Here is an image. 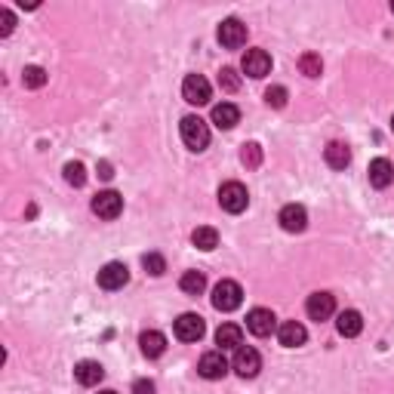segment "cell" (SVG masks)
Masks as SVG:
<instances>
[{
    "mask_svg": "<svg viewBox=\"0 0 394 394\" xmlns=\"http://www.w3.org/2000/svg\"><path fill=\"white\" fill-rule=\"evenodd\" d=\"M179 133H182V142L188 145V151H204L210 145V127L197 114H185L179 123Z\"/></svg>",
    "mask_w": 394,
    "mask_h": 394,
    "instance_id": "6da1fadb",
    "label": "cell"
},
{
    "mask_svg": "<svg viewBox=\"0 0 394 394\" xmlns=\"http://www.w3.org/2000/svg\"><path fill=\"white\" fill-rule=\"evenodd\" d=\"M244 302V290L237 281H219L213 287V308L216 311H234Z\"/></svg>",
    "mask_w": 394,
    "mask_h": 394,
    "instance_id": "7a4b0ae2",
    "label": "cell"
},
{
    "mask_svg": "<svg viewBox=\"0 0 394 394\" xmlns=\"http://www.w3.org/2000/svg\"><path fill=\"white\" fill-rule=\"evenodd\" d=\"M219 206L225 213H231V216L244 213L246 206H250V191H246L241 182H225L219 188Z\"/></svg>",
    "mask_w": 394,
    "mask_h": 394,
    "instance_id": "3957f363",
    "label": "cell"
},
{
    "mask_svg": "<svg viewBox=\"0 0 394 394\" xmlns=\"http://www.w3.org/2000/svg\"><path fill=\"white\" fill-rule=\"evenodd\" d=\"M182 99L188 105H206L213 99V87L204 74H188L182 80Z\"/></svg>",
    "mask_w": 394,
    "mask_h": 394,
    "instance_id": "277c9868",
    "label": "cell"
},
{
    "mask_svg": "<svg viewBox=\"0 0 394 394\" xmlns=\"http://www.w3.org/2000/svg\"><path fill=\"white\" fill-rule=\"evenodd\" d=\"M173 330H176V339H182V342H200L206 333V323L200 314H179L173 323Z\"/></svg>",
    "mask_w": 394,
    "mask_h": 394,
    "instance_id": "5b68a950",
    "label": "cell"
},
{
    "mask_svg": "<svg viewBox=\"0 0 394 394\" xmlns=\"http://www.w3.org/2000/svg\"><path fill=\"white\" fill-rule=\"evenodd\" d=\"M234 373L241 376V379H253V376H259L262 370V358L256 349H250V345H241V349L234 351Z\"/></svg>",
    "mask_w": 394,
    "mask_h": 394,
    "instance_id": "8992f818",
    "label": "cell"
},
{
    "mask_svg": "<svg viewBox=\"0 0 394 394\" xmlns=\"http://www.w3.org/2000/svg\"><path fill=\"white\" fill-rule=\"evenodd\" d=\"M305 311H308V318L311 321H330L333 318V311H336V296L333 293H327V290L311 293L308 302H305Z\"/></svg>",
    "mask_w": 394,
    "mask_h": 394,
    "instance_id": "52a82bcc",
    "label": "cell"
},
{
    "mask_svg": "<svg viewBox=\"0 0 394 394\" xmlns=\"http://www.w3.org/2000/svg\"><path fill=\"white\" fill-rule=\"evenodd\" d=\"M92 213H96L99 219H118L123 213V197L118 191H99V195L92 197Z\"/></svg>",
    "mask_w": 394,
    "mask_h": 394,
    "instance_id": "ba28073f",
    "label": "cell"
},
{
    "mask_svg": "<svg viewBox=\"0 0 394 394\" xmlns=\"http://www.w3.org/2000/svg\"><path fill=\"white\" fill-rule=\"evenodd\" d=\"M246 330H250L253 336H259V339L272 336L274 330H277L274 311H268V308H253V311L246 314Z\"/></svg>",
    "mask_w": 394,
    "mask_h": 394,
    "instance_id": "9c48e42d",
    "label": "cell"
},
{
    "mask_svg": "<svg viewBox=\"0 0 394 394\" xmlns=\"http://www.w3.org/2000/svg\"><path fill=\"white\" fill-rule=\"evenodd\" d=\"M216 37H219V43L225 46V50H237V46L246 43V25L241 19H225L216 31Z\"/></svg>",
    "mask_w": 394,
    "mask_h": 394,
    "instance_id": "30bf717a",
    "label": "cell"
},
{
    "mask_svg": "<svg viewBox=\"0 0 394 394\" xmlns=\"http://www.w3.org/2000/svg\"><path fill=\"white\" fill-rule=\"evenodd\" d=\"M96 281L102 290H120V287H127V281H129V268L123 265V262H108L102 272H99Z\"/></svg>",
    "mask_w": 394,
    "mask_h": 394,
    "instance_id": "8fae6325",
    "label": "cell"
},
{
    "mask_svg": "<svg viewBox=\"0 0 394 394\" xmlns=\"http://www.w3.org/2000/svg\"><path fill=\"white\" fill-rule=\"evenodd\" d=\"M277 222H281L283 231H290V234H299V231L308 228V213L302 204H287L277 216Z\"/></svg>",
    "mask_w": 394,
    "mask_h": 394,
    "instance_id": "7c38bea8",
    "label": "cell"
},
{
    "mask_svg": "<svg viewBox=\"0 0 394 394\" xmlns=\"http://www.w3.org/2000/svg\"><path fill=\"white\" fill-rule=\"evenodd\" d=\"M241 68H244V74H250L259 80V77H265L268 71H272V56H268L265 50H246Z\"/></svg>",
    "mask_w": 394,
    "mask_h": 394,
    "instance_id": "4fadbf2b",
    "label": "cell"
},
{
    "mask_svg": "<svg viewBox=\"0 0 394 394\" xmlns=\"http://www.w3.org/2000/svg\"><path fill=\"white\" fill-rule=\"evenodd\" d=\"M197 373L204 376V379H222V376L228 373V360L222 351H206L204 358H200L197 364Z\"/></svg>",
    "mask_w": 394,
    "mask_h": 394,
    "instance_id": "5bb4252c",
    "label": "cell"
},
{
    "mask_svg": "<svg viewBox=\"0 0 394 394\" xmlns=\"http://www.w3.org/2000/svg\"><path fill=\"white\" fill-rule=\"evenodd\" d=\"M277 339H281L283 349H299V345H305L308 330L299 321H283L281 327H277Z\"/></svg>",
    "mask_w": 394,
    "mask_h": 394,
    "instance_id": "9a60e30c",
    "label": "cell"
},
{
    "mask_svg": "<svg viewBox=\"0 0 394 394\" xmlns=\"http://www.w3.org/2000/svg\"><path fill=\"white\" fill-rule=\"evenodd\" d=\"M74 379L83 385V388H92V385H99L105 379V367L99 364V360H80V364L74 367Z\"/></svg>",
    "mask_w": 394,
    "mask_h": 394,
    "instance_id": "2e32d148",
    "label": "cell"
},
{
    "mask_svg": "<svg viewBox=\"0 0 394 394\" xmlns=\"http://www.w3.org/2000/svg\"><path fill=\"white\" fill-rule=\"evenodd\" d=\"M336 330H339V336H345V339L360 336V330H364V318H360V311H354V308H345V311H339Z\"/></svg>",
    "mask_w": 394,
    "mask_h": 394,
    "instance_id": "e0dca14e",
    "label": "cell"
},
{
    "mask_svg": "<svg viewBox=\"0 0 394 394\" xmlns=\"http://www.w3.org/2000/svg\"><path fill=\"white\" fill-rule=\"evenodd\" d=\"M367 173H370V185H373V188H388L394 182V167H391V160H385V157H376Z\"/></svg>",
    "mask_w": 394,
    "mask_h": 394,
    "instance_id": "ac0fdd59",
    "label": "cell"
},
{
    "mask_svg": "<svg viewBox=\"0 0 394 394\" xmlns=\"http://www.w3.org/2000/svg\"><path fill=\"white\" fill-rule=\"evenodd\" d=\"M216 345H219V351H225V349H241L244 345V333H241V327L237 323H222L219 330H216Z\"/></svg>",
    "mask_w": 394,
    "mask_h": 394,
    "instance_id": "d6986e66",
    "label": "cell"
},
{
    "mask_svg": "<svg viewBox=\"0 0 394 394\" xmlns=\"http://www.w3.org/2000/svg\"><path fill=\"white\" fill-rule=\"evenodd\" d=\"M213 123L219 129H231V127H237L241 123V111H237V105H231V102H219V105H213Z\"/></svg>",
    "mask_w": 394,
    "mask_h": 394,
    "instance_id": "ffe728a7",
    "label": "cell"
},
{
    "mask_svg": "<svg viewBox=\"0 0 394 394\" xmlns=\"http://www.w3.org/2000/svg\"><path fill=\"white\" fill-rule=\"evenodd\" d=\"M323 160L333 169H345L351 164V148L345 142H330L327 148H323Z\"/></svg>",
    "mask_w": 394,
    "mask_h": 394,
    "instance_id": "44dd1931",
    "label": "cell"
},
{
    "mask_svg": "<svg viewBox=\"0 0 394 394\" xmlns=\"http://www.w3.org/2000/svg\"><path fill=\"white\" fill-rule=\"evenodd\" d=\"M139 345H142V354L145 358H160V354L167 351V336L157 333V330H148V333L139 336Z\"/></svg>",
    "mask_w": 394,
    "mask_h": 394,
    "instance_id": "7402d4cb",
    "label": "cell"
},
{
    "mask_svg": "<svg viewBox=\"0 0 394 394\" xmlns=\"http://www.w3.org/2000/svg\"><path fill=\"white\" fill-rule=\"evenodd\" d=\"M191 244H195L197 250L210 253V250H216V246H219V231L210 228V225H200V228L191 231Z\"/></svg>",
    "mask_w": 394,
    "mask_h": 394,
    "instance_id": "603a6c76",
    "label": "cell"
},
{
    "mask_svg": "<svg viewBox=\"0 0 394 394\" xmlns=\"http://www.w3.org/2000/svg\"><path fill=\"white\" fill-rule=\"evenodd\" d=\"M179 287H182V293H188V296H200V293L206 290V277H204V272H185Z\"/></svg>",
    "mask_w": 394,
    "mask_h": 394,
    "instance_id": "cb8c5ba5",
    "label": "cell"
},
{
    "mask_svg": "<svg viewBox=\"0 0 394 394\" xmlns=\"http://www.w3.org/2000/svg\"><path fill=\"white\" fill-rule=\"evenodd\" d=\"M46 80H50V74H46V68H41V65H28L25 71H22V83H25L28 90H41Z\"/></svg>",
    "mask_w": 394,
    "mask_h": 394,
    "instance_id": "d4e9b609",
    "label": "cell"
},
{
    "mask_svg": "<svg viewBox=\"0 0 394 394\" xmlns=\"http://www.w3.org/2000/svg\"><path fill=\"white\" fill-rule=\"evenodd\" d=\"M62 173H65V182L74 185V188H83V185H87V169H83L80 160H68Z\"/></svg>",
    "mask_w": 394,
    "mask_h": 394,
    "instance_id": "484cf974",
    "label": "cell"
},
{
    "mask_svg": "<svg viewBox=\"0 0 394 394\" xmlns=\"http://www.w3.org/2000/svg\"><path fill=\"white\" fill-rule=\"evenodd\" d=\"M299 71H302L305 77H321L323 62H321L318 52H302V56H299Z\"/></svg>",
    "mask_w": 394,
    "mask_h": 394,
    "instance_id": "4316f807",
    "label": "cell"
},
{
    "mask_svg": "<svg viewBox=\"0 0 394 394\" xmlns=\"http://www.w3.org/2000/svg\"><path fill=\"white\" fill-rule=\"evenodd\" d=\"M241 164L250 167V169H256L262 164V148L256 142H250V145H244V148H241Z\"/></svg>",
    "mask_w": 394,
    "mask_h": 394,
    "instance_id": "83f0119b",
    "label": "cell"
},
{
    "mask_svg": "<svg viewBox=\"0 0 394 394\" xmlns=\"http://www.w3.org/2000/svg\"><path fill=\"white\" fill-rule=\"evenodd\" d=\"M142 265H145V272L154 274V277H160L167 272V259L160 256V253H148V256H142Z\"/></svg>",
    "mask_w": 394,
    "mask_h": 394,
    "instance_id": "f1b7e54d",
    "label": "cell"
},
{
    "mask_svg": "<svg viewBox=\"0 0 394 394\" xmlns=\"http://www.w3.org/2000/svg\"><path fill=\"white\" fill-rule=\"evenodd\" d=\"M219 87L225 92H237V90H241V77H237L234 68H222V71H219Z\"/></svg>",
    "mask_w": 394,
    "mask_h": 394,
    "instance_id": "f546056e",
    "label": "cell"
},
{
    "mask_svg": "<svg viewBox=\"0 0 394 394\" xmlns=\"http://www.w3.org/2000/svg\"><path fill=\"white\" fill-rule=\"evenodd\" d=\"M287 99H290L287 87H268L265 90V102L272 108H283V105H287Z\"/></svg>",
    "mask_w": 394,
    "mask_h": 394,
    "instance_id": "4dcf8cb0",
    "label": "cell"
},
{
    "mask_svg": "<svg viewBox=\"0 0 394 394\" xmlns=\"http://www.w3.org/2000/svg\"><path fill=\"white\" fill-rule=\"evenodd\" d=\"M13 28H15V15H13V10H0V37H10L13 34Z\"/></svg>",
    "mask_w": 394,
    "mask_h": 394,
    "instance_id": "1f68e13d",
    "label": "cell"
},
{
    "mask_svg": "<svg viewBox=\"0 0 394 394\" xmlns=\"http://www.w3.org/2000/svg\"><path fill=\"white\" fill-rule=\"evenodd\" d=\"M157 388H154V382L151 379H136L133 382V394H154Z\"/></svg>",
    "mask_w": 394,
    "mask_h": 394,
    "instance_id": "d6a6232c",
    "label": "cell"
},
{
    "mask_svg": "<svg viewBox=\"0 0 394 394\" xmlns=\"http://www.w3.org/2000/svg\"><path fill=\"white\" fill-rule=\"evenodd\" d=\"M111 176H114V169H111V164H108V160H102V164H99V179H111Z\"/></svg>",
    "mask_w": 394,
    "mask_h": 394,
    "instance_id": "836d02e7",
    "label": "cell"
},
{
    "mask_svg": "<svg viewBox=\"0 0 394 394\" xmlns=\"http://www.w3.org/2000/svg\"><path fill=\"white\" fill-rule=\"evenodd\" d=\"M99 394H118V391H99Z\"/></svg>",
    "mask_w": 394,
    "mask_h": 394,
    "instance_id": "e575fe53",
    "label": "cell"
},
{
    "mask_svg": "<svg viewBox=\"0 0 394 394\" xmlns=\"http://www.w3.org/2000/svg\"><path fill=\"white\" fill-rule=\"evenodd\" d=\"M391 129H394V118H391Z\"/></svg>",
    "mask_w": 394,
    "mask_h": 394,
    "instance_id": "d590c367",
    "label": "cell"
},
{
    "mask_svg": "<svg viewBox=\"0 0 394 394\" xmlns=\"http://www.w3.org/2000/svg\"><path fill=\"white\" fill-rule=\"evenodd\" d=\"M391 13H394V3H391Z\"/></svg>",
    "mask_w": 394,
    "mask_h": 394,
    "instance_id": "8d00e7d4",
    "label": "cell"
}]
</instances>
